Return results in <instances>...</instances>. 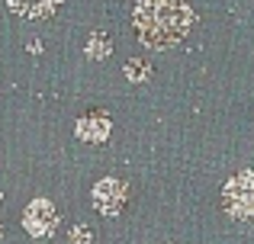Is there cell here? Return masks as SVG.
Returning <instances> with one entry per match:
<instances>
[{"mask_svg": "<svg viewBox=\"0 0 254 244\" xmlns=\"http://www.w3.org/2000/svg\"><path fill=\"white\" fill-rule=\"evenodd\" d=\"M113 132V119L106 113H100V109H90L87 116H81L74 125V135L81 138V142H90V145H103L106 138H110Z\"/></svg>", "mask_w": 254, "mask_h": 244, "instance_id": "5b68a950", "label": "cell"}, {"mask_svg": "<svg viewBox=\"0 0 254 244\" xmlns=\"http://www.w3.org/2000/svg\"><path fill=\"white\" fill-rule=\"evenodd\" d=\"M68 241L71 244H93V228L84 225V222H77V225L68 228Z\"/></svg>", "mask_w": 254, "mask_h": 244, "instance_id": "9c48e42d", "label": "cell"}, {"mask_svg": "<svg viewBox=\"0 0 254 244\" xmlns=\"http://www.w3.org/2000/svg\"><path fill=\"white\" fill-rule=\"evenodd\" d=\"M0 238H3V225H0Z\"/></svg>", "mask_w": 254, "mask_h": 244, "instance_id": "8fae6325", "label": "cell"}, {"mask_svg": "<svg viewBox=\"0 0 254 244\" xmlns=\"http://www.w3.org/2000/svg\"><path fill=\"white\" fill-rule=\"evenodd\" d=\"M6 6L23 19H49L62 6V0H6Z\"/></svg>", "mask_w": 254, "mask_h": 244, "instance_id": "8992f818", "label": "cell"}, {"mask_svg": "<svg viewBox=\"0 0 254 244\" xmlns=\"http://www.w3.org/2000/svg\"><path fill=\"white\" fill-rule=\"evenodd\" d=\"M110 55H113V39L106 32H90V39H87V58L106 61Z\"/></svg>", "mask_w": 254, "mask_h": 244, "instance_id": "52a82bcc", "label": "cell"}, {"mask_svg": "<svg viewBox=\"0 0 254 244\" xmlns=\"http://www.w3.org/2000/svg\"><path fill=\"white\" fill-rule=\"evenodd\" d=\"M222 209L238 222L254 219V170H242V174L229 177L222 187Z\"/></svg>", "mask_w": 254, "mask_h": 244, "instance_id": "7a4b0ae2", "label": "cell"}, {"mask_svg": "<svg viewBox=\"0 0 254 244\" xmlns=\"http://www.w3.org/2000/svg\"><path fill=\"white\" fill-rule=\"evenodd\" d=\"M123 74H126V81L142 84V81H148V74H151V61L148 58H129L126 68H123Z\"/></svg>", "mask_w": 254, "mask_h": 244, "instance_id": "ba28073f", "label": "cell"}, {"mask_svg": "<svg viewBox=\"0 0 254 244\" xmlns=\"http://www.w3.org/2000/svg\"><path fill=\"white\" fill-rule=\"evenodd\" d=\"M93 209L106 219H116L126 206H129V187H126L119 177H103V180L93 183Z\"/></svg>", "mask_w": 254, "mask_h": 244, "instance_id": "3957f363", "label": "cell"}, {"mask_svg": "<svg viewBox=\"0 0 254 244\" xmlns=\"http://www.w3.org/2000/svg\"><path fill=\"white\" fill-rule=\"evenodd\" d=\"M29 51H32V55H42V42H39V39H32V42H29Z\"/></svg>", "mask_w": 254, "mask_h": 244, "instance_id": "30bf717a", "label": "cell"}, {"mask_svg": "<svg viewBox=\"0 0 254 244\" xmlns=\"http://www.w3.org/2000/svg\"><path fill=\"white\" fill-rule=\"evenodd\" d=\"M193 23L196 16L184 0H138L132 10V26H135L138 42L151 51L180 45L190 36Z\"/></svg>", "mask_w": 254, "mask_h": 244, "instance_id": "6da1fadb", "label": "cell"}, {"mask_svg": "<svg viewBox=\"0 0 254 244\" xmlns=\"http://www.w3.org/2000/svg\"><path fill=\"white\" fill-rule=\"evenodd\" d=\"M0 199H3V193H0Z\"/></svg>", "mask_w": 254, "mask_h": 244, "instance_id": "7c38bea8", "label": "cell"}, {"mask_svg": "<svg viewBox=\"0 0 254 244\" xmlns=\"http://www.w3.org/2000/svg\"><path fill=\"white\" fill-rule=\"evenodd\" d=\"M23 228L29 238H52L58 228V209L49 199H32L23 209Z\"/></svg>", "mask_w": 254, "mask_h": 244, "instance_id": "277c9868", "label": "cell"}]
</instances>
